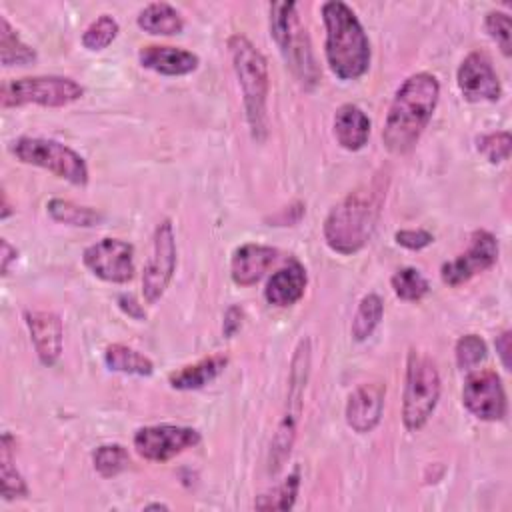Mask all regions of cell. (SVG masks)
Segmentation results:
<instances>
[{
	"mask_svg": "<svg viewBox=\"0 0 512 512\" xmlns=\"http://www.w3.org/2000/svg\"><path fill=\"white\" fill-rule=\"evenodd\" d=\"M440 98V82L430 72L408 76L396 90L388 108L382 142L392 154H408L428 126Z\"/></svg>",
	"mask_w": 512,
	"mask_h": 512,
	"instance_id": "6da1fadb",
	"label": "cell"
},
{
	"mask_svg": "<svg viewBox=\"0 0 512 512\" xmlns=\"http://www.w3.org/2000/svg\"><path fill=\"white\" fill-rule=\"evenodd\" d=\"M384 198L386 184L382 178H372L346 194L324 218L322 234L328 248L342 256L360 252L376 228Z\"/></svg>",
	"mask_w": 512,
	"mask_h": 512,
	"instance_id": "7a4b0ae2",
	"label": "cell"
},
{
	"mask_svg": "<svg viewBox=\"0 0 512 512\" xmlns=\"http://www.w3.org/2000/svg\"><path fill=\"white\" fill-rule=\"evenodd\" d=\"M326 28L324 54L330 70L340 80H356L370 68V40L354 10L340 0L320 6Z\"/></svg>",
	"mask_w": 512,
	"mask_h": 512,
	"instance_id": "3957f363",
	"label": "cell"
},
{
	"mask_svg": "<svg viewBox=\"0 0 512 512\" xmlns=\"http://www.w3.org/2000/svg\"><path fill=\"white\" fill-rule=\"evenodd\" d=\"M228 52L242 90V102L250 134L256 142H262L268 134V62L264 54L244 34H232L228 38Z\"/></svg>",
	"mask_w": 512,
	"mask_h": 512,
	"instance_id": "277c9868",
	"label": "cell"
},
{
	"mask_svg": "<svg viewBox=\"0 0 512 512\" xmlns=\"http://www.w3.org/2000/svg\"><path fill=\"white\" fill-rule=\"evenodd\" d=\"M270 36L298 82L306 88H314L320 80V70L308 30L296 12V2L288 0L270 4Z\"/></svg>",
	"mask_w": 512,
	"mask_h": 512,
	"instance_id": "5b68a950",
	"label": "cell"
},
{
	"mask_svg": "<svg viewBox=\"0 0 512 512\" xmlns=\"http://www.w3.org/2000/svg\"><path fill=\"white\" fill-rule=\"evenodd\" d=\"M442 380L436 362L418 352L410 350L406 358L404 394H402V422L406 430H420L436 410L440 400Z\"/></svg>",
	"mask_w": 512,
	"mask_h": 512,
	"instance_id": "8992f818",
	"label": "cell"
},
{
	"mask_svg": "<svg viewBox=\"0 0 512 512\" xmlns=\"http://www.w3.org/2000/svg\"><path fill=\"white\" fill-rule=\"evenodd\" d=\"M310 340L302 338L294 350L292 362H290V374H288V392H286V404L282 418L276 426V434L270 444V458H268V468L270 472H278L288 458L294 440H296V430L304 406V390L306 382L310 376Z\"/></svg>",
	"mask_w": 512,
	"mask_h": 512,
	"instance_id": "52a82bcc",
	"label": "cell"
},
{
	"mask_svg": "<svg viewBox=\"0 0 512 512\" xmlns=\"http://www.w3.org/2000/svg\"><path fill=\"white\" fill-rule=\"evenodd\" d=\"M10 150L22 164L44 168L74 186H84L88 182L90 174L86 160L76 150L58 140L20 136L12 142Z\"/></svg>",
	"mask_w": 512,
	"mask_h": 512,
	"instance_id": "ba28073f",
	"label": "cell"
},
{
	"mask_svg": "<svg viewBox=\"0 0 512 512\" xmlns=\"http://www.w3.org/2000/svg\"><path fill=\"white\" fill-rule=\"evenodd\" d=\"M84 96V88L68 76H24L2 84L0 104L2 108L18 106H46L62 108Z\"/></svg>",
	"mask_w": 512,
	"mask_h": 512,
	"instance_id": "9c48e42d",
	"label": "cell"
},
{
	"mask_svg": "<svg viewBox=\"0 0 512 512\" xmlns=\"http://www.w3.org/2000/svg\"><path fill=\"white\" fill-rule=\"evenodd\" d=\"M176 270V236L170 218L158 222L152 236V252L142 274V294L148 304L158 302Z\"/></svg>",
	"mask_w": 512,
	"mask_h": 512,
	"instance_id": "30bf717a",
	"label": "cell"
},
{
	"mask_svg": "<svg viewBox=\"0 0 512 512\" xmlns=\"http://www.w3.org/2000/svg\"><path fill=\"white\" fill-rule=\"evenodd\" d=\"M202 436L196 428L176 424H156L138 428L134 434L136 452L150 462H168L188 448L200 444Z\"/></svg>",
	"mask_w": 512,
	"mask_h": 512,
	"instance_id": "8fae6325",
	"label": "cell"
},
{
	"mask_svg": "<svg viewBox=\"0 0 512 512\" xmlns=\"http://www.w3.org/2000/svg\"><path fill=\"white\" fill-rule=\"evenodd\" d=\"M84 266L104 282L126 284L134 278V246L120 238H102L82 252Z\"/></svg>",
	"mask_w": 512,
	"mask_h": 512,
	"instance_id": "7c38bea8",
	"label": "cell"
},
{
	"mask_svg": "<svg viewBox=\"0 0 512 512\" xmlns=\"http://www.w3.org/2000/svg\"><path fill=\"white\" fill-rule=\"evenodd\" d=\"M498 260V240L488 230H474L470 234V244L466 252L456 256L450 262H444L440 268V278L444 284L456 288L476 274L492 268Z\"/></svg>",
	"mask_w": 512,
	"mask_h": 512,
	"instance_id": "4fadbf2b",
	"label": "cell"
},
{
	"mask_svg": "<svg viewBox=\"0 0 512 512\" xmlns=\"http://www.w3.org/2000/svg\"><path fill=\"white\" fill-rule=\"evenodd\" d=\"M462 404L478 420H502L506 416L508 402L500 376L494 370L472 372L462 388Z\"/></svg>",
	"mask_w": 512,
	"mask_h": 512,
	"instance_id": "5bb4252c",
	"label": "cell"
},
{
	"mask_svg": "<svg viewBox=\"0 0 512 512\" xmlns=\"http://www.w3.org/2000/svg\"><path fill=\"white\" fill-rule=\"evenodd\" d=\"M456 84L468 102H496L502 86L486 52H470L456 72Z\"/></svg>",
	"mask_w": 512,
	"mask_h": 512,
	"instance_id": "9a60e30c",
	"label": "cell"
},
{
	"mask_svg": "<svg viewBox=\"0 0 512 512\" xmlns=\"http://www.w3.org/2000/svg\"><path fill=\"white\" fill-rule=\"evenodd\" d=\"M24 322L38 360L44 366H54L62 356L64 342V326L60 316L50 310H26Z\"/></svg>",
	"mask_w": 512,
	"mask_h": 512,
	"instance_id": "2e32d148",
	"label": "cell"
},
{
	"mask_svg": "<svg viewBox=\"0 0 512 512\" xmlns=\"http://www.w3.org/2000/svg\"><path fill=\"white\" fill-rule=\"evenodd\" d=\"M384 398L386 386L382 382L360 384L346 402V424L358 434L372 432L380 424L384 412Z\"/></svg>",
	"mask_w": 512,
	"mask_h": 512,
	"instance_id": "e0dca14e",
	"label": "cell"
},
{
	"mask_svg": "<svg viewBox=\"0 0 512 512\" xmlns=\"http://www.w3.org/2000/svg\"><path fill=\"white\" fill-rule=\"evenodd\" d=\"M276 258H278V250L266 244L248 242L238 246L230 260L232 282L242 288L254 286L266 274V270L276 262Z\"/></svg>",
	"mask_w": 512,
	"mask_h": 512,
	"instance_id": "ac0fdd59",
	"label": "cell"
},
{
	"mask_svg": "<svg viewBox=\"0 0 512 512\" xmlns=\"http://www.w3.org/2000/svg\"><path fill=\"white\" fill-rule=\"evenodd\" d=\"M138 60L144 68L162 76H186L194 72L200 64L194 52L168 44L142 46L138 50Z\"/></svg>",
	"mask_w": 512,
	"mask_h": 512,
	"instance_id": "d6986e66",
	"label": "cell"
},
{
	"mask_svg": "<svg viewBox=\"0 0 512 512\" xmlns=\"http://www.w3.org/2000/svg\"><path fill=\"white\" fill-rule=\"evenodd\" d=\"M306 282H308L306 268L302 266V262L292 258L288 264L278 268L268 278L266 288H264V298L268 304L278 306V308L292 306L304 296Z\"/></svg>",
	"mask_w": 512,
	"mask_h": 512,
	"instance_id": "ffe728a7",
	"label": "cell"
},
{
	"mask_svg": "<svg viewBox=\"0 0 512 512\" xmlns=\"http://www.w3.org/2000/svg\"><path fill=\"white\" fill-rule=\"evenodd\" d=\"M334 138L336 142L350 152H356L366 146L370 136V118L356 104H342L334 114Z\"/></svg>",
	"mask_w": 512,
	"mask_h": 512,
	"instance_id": "44dd1931",
	"label": "cell"
},
{
	"mask_svg": "<svg viewBox=\"0 0 512 512\" xmlns=\"http://www.w3.org/2000/svg\"><path fill=\"white\" fill-rule=\"evenodd\" d=\"M228 364V356L224 354H210L194 364L182 366L180 370H174L168 376V382L176 390H198L212 382L218 374L224 372Z\"/></svg>",
	"mask_w": 512,
	"mask_h": 512,
	"instance_id": "7402d4cb",
	"label": "cell"
},
{
	"mask_svg": "<svg viewBox=\"0 0 512 512\" xmlns=\"http://www.w3.org/2000/svg\"><path fill=\"white\" fill-rule=\"evenodd\" d=\"M136 24L156 36H174L184 30L182 14L168 2H152L146 4L136 18Z\"/></svg>",
	"mask_w": 512,
	"mask_h": 512,
	"instance_id": "603a6c76",
	"label": "cell"
},
{
	"mask_svg": "<svg viewBox=\"0 0 512 512\" xmlns=\"http://www.w3.org/2000/svg\"><path fill=\"white\" fill-rule=\"evenodd\" d=\"M104 364L108 366V370H114L120 374H132V376H150L154 372V364L148 356L118 342L106 346Z\"/></svg>",
	"mask_w": 512,
	"mask_h": 512,
	"instance_id": "cb8c5ba5",
	"label": "cell"
},
{
	"mask_svg": "<svg viewBox=\"0 0 512 512\" xmlns=\"http://www.w3.org/2000/svg\"><path fill=\"white\" fill-rule=\"evenodd\" d=\"M12 446H14V438L8 432H4L2 440H0V480H2V498L4 500L28 496V486L14 464Z\"/></svg>",
	"mask_w": 512,
	"mask_h": 512,
	"instance_id": "d4e9b609",
	"label": "cell"
},
{
	"mask_svg": "<svg viewBox=\"0 0 512 512\" xmlns=\"http://www.w3.org/2000/svg\"><path fill=\"white\" fill-rule=\"evenodd\" d=\"M46 210L54 222L68 224V226H78V228H92L102 222V214L90 206H80L72 200L64 198H52L46 204Z\"/></svg>",
	"mask_w": 512,
	"mask_h": 512,
	"instance_id": "484cf974",
	"label": "cell"
},
{
	"mask_svg": "<svg viewBox=\"0 0 512 512\" xmlns=\"http://www.w3.org/2000/svg\"><path fill=\"white\" fill-rule=\"evenodd\" d=\"M36 60V50L28 46L10 26L6 16L0 18V62L4 66H24Z\"/></svg>",
	"mask_w": 512,
	"mask_h": 512,
	"instance_id": "4316f807",
	"label": "cell"
},
{
	"mask_svg": "<svg viewBox=\"0 0 512 512\" xmlns=\"http://www.w3.org/2000/svg\"><path fill=\"white\" fill-rule=\"evenodd\" d=\"M384 314V302L378 294L370 292L366 296H362V300L358 302V308L354 312L352 318V326H350V334L356 342H364L366 338L372 336V332L376 330V326L380 324Z\"/></svg>",
	"mask_w": 512,
	"mask_h": 512,
	"instance_id": "83f0119b",
	"label": "cell"
},
{
	"mask_svg": "<svg viewBox=\"0 0 512 512\" xmlns=\"http://www.w3.org/2000/svg\"><path fill=\"white\" fill-rule=\"evenodd\" d=\"M390 284H392L394 294L406 302H418L430 290L428 280L422 276V272L418 268H412V266L396 270L390 278Z\"/></svg>",
	"mask_w": 512,
	"mask_h": 512,
	"instance_id": "f1b7e54d",
	"label": "cell"
},
{
	"mask_svg": "<svg viewBox=\"0 0 512 512\" xmlns=\"http://www.w3.org/2000/svg\"><path fill=\"white\" fill-rule=\"evenodd\" d=\"M298 488H300V474L292 472L274 490L260 494L254 502V508L256 510H290L296 502Z\"/></svg>",
	"mask_w": 512,
	"mask_h": 512,
	"instance_id": "f546056e",
	"label": "cell"
},
{
	"mask_svg": "<svg viewBox=\"0 0 512 512\" xmlns=\"http://www.w3.org/2000/svg\"><path fill=\"white\" fill-rule=\"evenodd\" d=\"M92 464L102 478H112L124 472L132 462L128 450L122 444H102L94 450Z\"/></svg>",
	"mask_w": 512,
	"mask_h": 512,
	"instance_id": "4dcf8cb0",
	"label": "cell"
},
{
	"mask_svg": "<svg viewBox=\"0 0 512 512\" xmlns=\"http://www.w3.org/2000/svg\"><path fill=\"white\" fill-rule=\"evenodd\" d=\"M118 32H120V26H118L116 18L110 14H100L82 32V46L92 52L104 50L106 46H110L116 40Z\"/></svg>",
	"mask_w": 512,
	"mask_h": 512,
	"instance_id": "1f68e13d",
	"label": "cell"
},
{
	"mask_svg": "<svg viewBox=\"0 0 512 512\" xmlns=\"http://www.w3.org/2000/svg\"><path fill=\"white\" fill-rule=\"evenodd\" d=\"M510 146L512 138L510 132H488L476 138V150L490 162V164H500L510 158Z\"/></svg>",
	"mask_w": 512,
	"mask_h": 512,
	"instance_id": "d6a6232c",
	"label": "cell"
},
{
	"mask_svg": "<svg viewBox=\"0 0 512 512\" xmlns=\"http://www.w3.org/2000/svg\"><path fill=\"white\" fill-rule=\"evenodd\" d=\"M486 352H488L486 342L476 334L460 336L454 346V358H456L458 368H462V370H468V368H474L476 364H480L486 358Z\"/></svg>",
	"mask_w": 512,
	"mask_h": 512,
	"instance_id": "836d02e7",
	"label": "cell"
},
{
	"mask_svg": "<svg viewBox=\"0 0 512 512\" xmlns=\"http://www.w3.org/2000/svg\"><path fill=\"white\" fill-rule=\"evenodd\" d=\"M484 28L488 36L498 44L500 52L508 58L512 54V44H510V16L502 10H490L484 18Z\"/></svg>",
	"mask_w": 512,
	"mask_h": 512,
	"instance_id": "e575fe53",
	"label": "cell"
},
{
	"mask_svg": "<svg viewBox=\"0 0 512 512\" xmlns=\"http://www.w3.org/2000/svg\"><path fill=\"white\" fill-rule=\"evenodd\" d=\"M394 240L408 250H422L434 242V236L424 228H406V230H398L394 234Z\"/></svg>",
	"mask_w": 512,
	"mask_h": 512,
	"instance_id": "d590c367",
	"label": "cell"
},
{
	"mask_svg": "<svg viewBox=\"0 0 512 512\" xmlns=\"http://www.w3.org/2000/svg\"><path fill=\"white\" fill-rule=\"evenodd\" d=\"M118 306L124 314H128L134 320H144L146 318V310L144 306L132 296V294H120L118 296Z\"/></svg>",
	"mask_w": 512,
	"mask_h": 512,
	"instance_id": "8d00e7d4",
	"label": "cell"
},
{
	"mask_svg": "<svg viewBox=\"0 0 512 512\" xmlns=\"http://www.w3.org/2000/svg\"><path fill=\"white\" fill-rule=\"evenodd\" d=\"M242 326V310L238 306H230L224 312V324H222V332L224 336H234Z\"/></svg>",
	"mask_w": 512,
	"mask_h": 512,
	"instance_id": "74e56055",
	"label": "cell"
},
{
	"mask_svg": "<svg viewBox=\"0 0 512 512\" xmlns=\"http://www.w3.org/2000/svg\"><path fill=\"white\" fill-rule=\"evenodd\" d=\"M0 246H2V252H0V264H2V276H6L10 272V262H16L18 258V250L6 240L2 238L0 240Z\"/></svg>",
	"mask_w": 512,
	"mask_h": 512,
	"instance_id": "f35d334b",
	"label": "cell"
},
{
	"mask_svg": "<svg viewBox=\"0 0 512 512\" xmlns=\"http://www.w3.org/2000/svg\"><path fill=\"white\" fill-rule=\"evenodd\" d=\"M496 352L502 360V366L510 370V330H504L500 336H496Z\"/></svg>",
	"mask_w": 512,
	"mask_h": 512,
	"instance_id": "ab89813d",
	"label": "cell"
},
{
	"mask_svg": "<svg viewBox=\"0 0 512 512\" xmlns=\"http://www.w3.org/2000/svg\"><path fill=\"white\" fill-rule=\"evenodd\" d=\"M144 508H146V510H150V508H156V510H168V506H166V504H158V502H156V504H146Z\"/></svg>",
	"mask_w": 512,
	"mask_h": 512,
	"instance_id": "60d3db41",
	"label": "cell"
}]
</instances>
